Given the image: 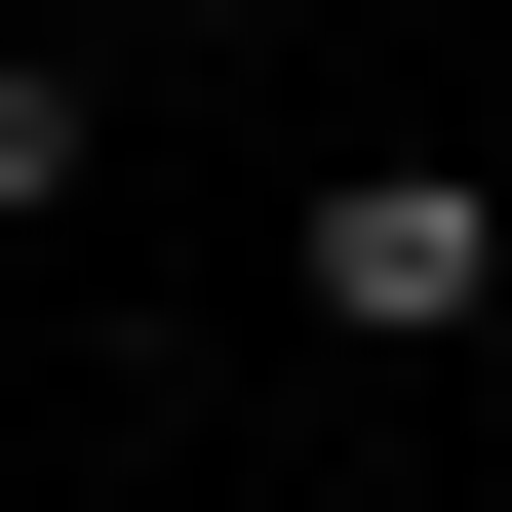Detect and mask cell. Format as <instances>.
<instances>
[{"mask_svg": "<svg viewBox=\"0 0 512 512\" xmlns=\"http://www.w3.org/2000/svg\"><path fill=\"white\" fill-rule=\"evenodd\" d=\"M276 316H316V355H512V158H473V119L316 158V237H276Z\"/></svg>", "mask_w": 512, "mask_h": 512, "instance_id": "1", "label": "cell"}, {"mask_svg": "<svg viewBox=\"0 0 512 512\" xmlns=\"http://www.w3.org/2000/svg\"><path fill=\"white\" fill-rule=\"evenodd\" d=\"M79 158H119V79H79V40H0V237H79Z\"/></svg>", "mask_w": 512, "mask_h": 512, "instance_id": "2", "label": "cell"}, {"mask_svg": "<svg viewBox=\"0 0 512 512\" xmlns=\"http://www.w3.org/2000/svg\"><path fill=\"white\" fill-rule=\"evenodd\" d=\"M276 512H355V473H276Z\"/></svg>", "mask_w": 512, "mask_h": 512, "instance_id": "3", "label": "cell"}]
</instances>
